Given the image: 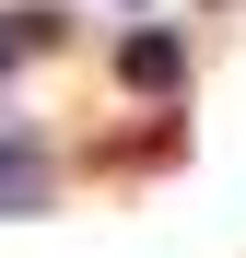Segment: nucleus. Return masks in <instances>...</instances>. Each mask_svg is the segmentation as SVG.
Returning <instances> with one entry per match:
<instances>
[{
  "mask_svg": "<svg viewBox=\"0 0 246 258\" xmlns=\"http://www.w3.org/2000/svg\"><path fill=\"white\" fill-rule=\"evenodd\" d=\"M117 71H129L141 94H176V71H188V59H176V35H129V47H117Z\"/></svg>",
  "mask_w": 246,
  "mask_h": 258,
  "instance_id": "f257e3e1",
  "label": "nucleus"
},
{
  "mask_svg": "<svg viewBox=\"0 0 246 258\" xmlns=\"http://www.w3.org/2000/svg\"><path fill=\"white\" fill-rule=\"evenodd\" d=\"M47 200V153L35 141H0V211H35Z\"/></svg>",
  "mask_w": 246,
  "mask_h": 258,
  "instance_id": "f03ea898",
  "label": "nucleus"
},
{
  "mask_svg": "<svg viewBox=\"0 0 246 258\" xmlns=\"http://www.w3.org/2000/svg\"><path fill=\"white\" fill-rule=\"evenodd\" d=\"M47 35H59V12H12V24H0V71H12V59H35Z\"/></svg>",
  "mask_w": 246,
  "mask_h": 258,
  "instance_id": "7ed1b4c3",
  "label": "nucleus"
}]
</instances>
